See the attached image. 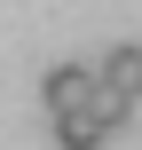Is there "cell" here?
I'll return each mask as SVG.
<instances>
[{"label":"cell","mask_w":142,"mask_h":150,"mask_svg":"<svg viewBox=\"0 0 142 150\" xmlns=\"http://www.w3.org/2000/svg\"><path fill=\"white\" fill-rule=\"evenodd\" d=\"M40 95H47V111H95V95H103V79H95L87 63H55V71L40 79Z\"/></svg>","instance_id":"2"},{"label":"cell","mask_w":142,"mask_h":150,"mask_svg":"<svg viewBox=\"0 0 142 150\" xmlns=\"http://www.w3.org/2000/svg\"><path fill=\"white\" fill-rule=\"evenodd\" d=\"M103 134H111L103 111H55V142L63 150H103Z\"/></svg>","instance_id":"3"},{"label":"cell","mask_w":142,"mask_h":150,"mask_svg":"<svg viewBox=\"0 0 142 150\" xmlns=\"http://www.w3.org/2000/svg\"><path fill=\"white\" fill-rule=\"evenodd\" d=\"M134 95H142V47H111V55H103V95H95V111L119 127Z\"/></svg>","instance_id":"1"}]
</instances>
